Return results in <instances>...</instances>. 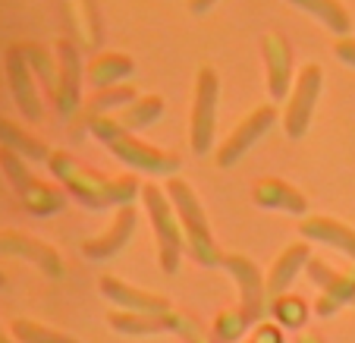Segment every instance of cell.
I'll use <instances>...</instances> for the list:
<instances>
[{
  "mask_svg": "<svg viewBox=\"0 0 355 343\" xmlns=\"http://www.w3.org/2000/svg\"><path fill=\"white\" fill-rule=\"evenodd\" d=\"M47 167H51L54 180L88 211L123 208V205H132L135 195H141V186L135 176H104L98 170L79 164L69 151H51Z\"/></svg>",
  "mask_w": 355,
  "mask_h": 343,
  "instance_id": "1",
  "label": "cell"
},
{
  "mask_svg": "<svg viewBox=\"0 0 355 343\" xmlns=\"http://www.w3.org/2000/svg\"><path fill=\"white\" fill-rule=\"evenodd\" d=\"M164 192H167L170 205H173L176 217H180L189 256H192L198 265H205V268H217V265L223 262V252L217 249L214 233H211V224H208V215H205V208H201V199L195 195V189L189 186L182 176H170L167 186H164Z\"/></svg>",
  "mask_w": 355,
  "mask_h": 343,
  "instance_id": "2",
  "label": "cell"
},
{
  "mask_svg": "<svg viewBox=\"0 0 355 343\" xmlns=\"http://www.w3.org/2000/svg\"><path fill=\"white\" fill-rule=\"evenodd\" d=\"M0 170H3L7 183L13 186L16 199L26 205L28 215L51 217L67 208V192H63L60 186H54V183H41L38 176L28 170V161L19 158L16 151L0 149Z\"/></svg>",
  "mask_w": 355,
  "mask_h": 343,
  "instance_id": "3",
  "label": "cell"
},
{
  "mask_svg": "<svg viewBox=\"0 0 355 343\" xmlns=\"http://www.w3.org/2000/svg\"><path fill=\"white\" fill-rule=\"evenodd\" d=\"M217 101H220V76L214 67H198L189 117V145L198 158L211 155L217 142Z\"/></svg>",
  "mask_w": 355,
  "mask_h": 343,
  "instance_id": "4",
  "label": "cell"
},
{
  "mask_svg": "<svg viewBox=\"0 0 355 343\" xmlns=\"http://www.w3.org/2000/svg\"><path fill=\"white\" fill-rule=\"evenodd\" d=\"M141 202H145L148 217H151V230H155V240H157V256H161L164 274H176L180 271V256L186 249L180 217H176L167 192L161 186H155V183L141 186Z\"/></svg>",
  "mask_w": 355,
  "mask_h": 343,
  "instance_id": "5",
  "label": "cell"
},
{
  "mask_svg": "<svg viewBox=\"0 0 355 343\" xmlns=\"http://www.w3.org/2000/svg\"><path fill=\"white\" fill-rule=\"evenodd\" d=\"M321 88H324V69L318 67V63H305V67L295 73L293 92H289L286 108H283V114H280L286 139L299 142L302 135L309 133L311 117H315V108H318V98H321Z\"/></svg>",
  "mask_w": 355,
  "mask_h": 343,
  "instance_id": "6",
  "label": "cell"
},
{
  "mask_svg": "<svg viewBox=\"0 0 355 343\" xmlns=\"http://www.w3.org/2000/svg\"><path fill=\"white\" fill-rule=\"evenodd\" d=\"M277 120H280V114H277L274 104H261V108H255L252 114H245V117H242V120L233 126V133H227V139L217 145L214 164H217L220 170L236 167V164H239L242 158H245L248 151L255 149L258 142H261L264 135H268L270 129L277 126Z\"/></svg>",
  "mask_w": 355,
  "mask_h": 343,
  "instance_id": "7",
  "label": "cell"
},
{
  "mask_svg": "<svg viewBox=\"0 0 355 343\" xmlns=\"http://www.w3.org/2000/svg\"><path fill=\"white\" fill-rule=\"evenodd\" d=\"M107 151L123 161L126 167L132 170H141L148 176H180V167H182V158L176 151H167V149H157L151 142L139 139V135L126 133V135H116L114 142H107Z\"/></svg>",
  "mask_w": 355,
  "mask_h": 343,
  "instance_id": "8",
  "label": "cell"
},
{
  "mask_svg": "<svg viewBox=\"0 0 355 343\" xmlns=\"http://www.w3.org/2000/svg\"><path fill=\"white\" fill-rule=\"evenodd\" d=\"M54 54H57V67H60V82H57V92L51 101H54L57 117L73 120L82 108V79H85L79 44L73 38H60L54 47Z\"/></svg>",
  "mask_w": 355,
  "mask_h": 343,
  "instance_id": "9",
  "label": "cell"
},
{
  "mask_svg": "<svg viewBox=\"0 0 355 343\" xmlns=\"http://www.w3.org/2000/svg\"><path fill=\"white\" fill-rule=\"evenodd\" d=\"M3 67H7L10 94H13L19 114L26 117L28 123H38L41 117H44V104H41L35 73H32V67H28L26 54H22V44H10L7 47V54H3Z\"/></svg>",
  "mask_w": 355,
  "mask_h": 343,
  "instance_id": "10",
  "label": "cell"
},
{
  "mask_svg": "<svg viewBox=\"0 0 355 343\" xmlns=\"http://www.w3.org/2000/svg\"><path fill=\"white\" fill-rule=\"evenodd\" d=\"M135 98H139V88H135L132 82H120V85H110V88H98V92H92L85 101H82L79 114L69 120V133H73L76 139H82V135L92 129L94 120L120 114V110L129 108Z\"/></svg>",
  "mask_w": 355,
  "mask_h": 343,
  "instance_id": "11",
  "label": "cell"
},
{
  "mask_svg": "<svg viewBox=\"0 0 355 343\" xmlns=\"http://www.w3.org/2000/svg\"><path fill=\"white\" fill-rule=\"evenodd\" d=\"M264 69H268V94L270 101H283L293 92L295 82V63H293V47H289L286 35L268 32L261 41Z\"/></svg>",
  "mask_w": 355,
  "mask_h": 343,
  "instance_id": "12",
  "label": "cell"
},
{
  "mask_svg": "<svg viewBox=\"0 0 355 343\" xmlns=\"http://www.w3.org/2000/svg\"><path fill=\"white\" fill-rule=\"evenodd\" d=\"M220 265L236 277V283H239V299H242L239 309H242V315L248 318V324L258 321V318L264 315V296H268V283H264L258 265L252 262V258L239 256V252L223 256Z\"/></svg>",
  "mask_w": 355,
  "mask_h": 343,
  "instance_id": "13",
  "label": "cell"
},
{
  "mask_svg": "<svg viewBox=\"0 0 355 343\" xmlns=\"http://www.w3.org/2000/svg\"><path fill=\"white\" fill-rule=\"evenodd\" d=\"M0 256L32 262L35 268L44 271L47 277H63V258H60V252L51 249L47 242L35 240V236L19 233V230H0Z\"/></svg>",
  "mask_w": 355,
  "mask_h": 343,
  "instance_id": "14",
  "label": "cell"
},
{
  "mask_svg": "<svg viewBox=\"0 0 355 343\" xmlns=\"http://www.w3.org/2000/svg\"><path fill=\"white\" fill-rule=\"evenodd\" d=\"M135 224H139V211H135L132 205L116 208L110 227L101 236H94V240H85V246H82L85 258H92V262H107V258H114L116 252H123L135 233Z\"/></svg>",
  "mask_w": 355,
  "mask_h": 343,
  "instance_id": "15",
  "label": "cell"
},
{
  "mask_svg": "<svg viewBox=\"0 0 355 343\" xmlns=\"http://www.w3.org/2000/svg\"><path fill=\"white\" fill-rule=\"evenodd\" d=\"M252 202L264 211H283V215L305 217L309 215V199L280 176H264L252 186Z\"/></svg>",
  "mask_w": 355,
  "mask_h": 343,
  "instance_id": "16",
  "label": "cell"
},
{
  "mask_svg": "<svg viewBox=\"0 0 355 343\" xmlns=\"http://www.w3.org/2000/svg\"><path fill=\"white\" fill-rule=\"evenodd\" d=\"M101 293L110 299L114 306H120L123 312H141V315H170L173 306L167 296H157V293H148V290L129 287V283L116 281V277H101Z\"/></svg>",
  "mask_w": 355,
  "mask_h": 343,
  "instance_id": "17",
  "label": "cell"
},
{
  "mask_svg": "<svg viewBox=\"0 0 355 343\" xmlns=\"http://www.w3.org/2000/svg\"><path fill=\"white\" fill-rule=\"evenodd\" d=\"M299 233L305 240H315V242H324L330 249L343 252L346 258L355 262V230L349 224L336 221V217H324V215H309L302 217V227Z\"/></svg>",
  "mask_w": 355,
  "mask_h": 343,
  "instance_id": "18",
  "label": "cell"
},
{
  "mask_svg": "<svg viewBox=\"0 0 355 343\" xmlns=\"http://www.w3.org/2000/svg\"><path fill=\"white\" fill-rule=\"evenodd\" d=\"M132 73H135V60L129 54H123V51H101L85 67V82L98 92V88L120 85V82L129 79Z\"/></svg>",
  "mask_w": 355,
  "mask_h": 343,
  "instance_id": "19",
  "label": "cell"
},
{
  "mask_svg": "<svg viewBox=\"0 0 355 343\" xmlns=\"http://www.w3.org/2000/svg\"><path fill=\"white\" fill-rule=\"evenodd\" d=\"M311 262V249H309V242L302 240V242H293V246H286V249L280 252V258L274 262V268H270L268 274V293L270 296H283L289 290V283L295 281V274H299L305 265Z\"/></svg>",
  "mask_w": 355,
  "mask_h": 343,
  "instance_id": "20",
  "label": "cell"
},
{
  "mask_svg": "<svg viewBox=\"0 0 355 343\" xmlns=\"http://www.w3.org/2000/svg\"><path fill=\"white\" fill-rule=\"evenodd\" d=\"M107 321H110V328L126 337H151V334H164V331L176 328L180 318H176V312H170V315H141V312L116 309L107 315Z\"/></svg>",
  "mask_w": 355,
  "mask_h": 343,
  "instance_id": "21",
  "label": "cell"
},
{
  "mask_svg": "<svg viewBox=\"0 0 355 343\" xmlns=\"http://www.w3.org/2000/svg\"><path fill=\"white\" fill-rule=\"evenodd\" d=\"M286 3L302 10V13L315 16L336 38H349V32H352V16H349V10L343 7L340 0H286Z\"/></svg>",
  "mask_w": 355,
  "mask_h": 343,
  "instance_id": "22",
  "label": "cell"
},
{
  "mask_svg": "<svg viewBox=\"0 0 355 343\" xmlns=\"http://www.w3.org/2000/svg\"><path fill=\"white\" fill-rule=\"evenodd\" d=\"M0 149H10L19 158L35 161V164H47V158H51V149H47L38 135L26 133L19 123L7 120V117H0Z\"/></svg>",
  "mask_w": 355,
  "mask_h": 343,
  "instance_id": "23",
  "label": "cell"
},
{
  "mask_svg": "<svg viewBox=\"0 0 355 343\" xmlns=\"http://www.w3.org/2000/svg\"><path fill=\"white\" fill-rule=\"evenodd\" d=\"M164 98L161 94H139L129 108H123L120 114H114L116 126L123 129V133H141V129H148L151 123H157L164 117Z\"/></svg>",
  "mask_w": 355,
  "mask_h": 343,
  "instance_id": "24",
  "label": "cell"
},
{
  "mask_svg": "<svg viewBox=\"0 0 355 343\" xmlns=\"http://www.w3.org/2000/svg\"><path fill=\"white\" fill-rule=\"evenodd\" d=\"M309 274L318 287L327 293L334 303H355V277H346V274H336L334 268L321 262V258H311L309 262Z\"/></svg>",
  "mask_w": 355,
  "mask_h": 343,
  "instance_id": "25",
  "label": "cell"
},
{
  "mask_svg": "<svg viewBox=\"0 0 355 343\" xmlns=\"http://www.w3.org/2000/svg\"><path fill=\"white\" fill-rule=\"evenodd\" d=\"M22 54H26L28 67H32L35 73V82H41L44 85V92L54 98L57 92V82H60V67H57V54H51L44 44H35V41H28V44H22Z\"/></svg>",
  "mask_w": 355,
  "mask_h": 343,
  "instance_id": "26",
  "label": "cell"
},
{
  "mask_svg": "<svg viewBox=\"0 0 355 343\" xmlns=\"http://www.w3.org/2000/svg\"><path fill=\"white\" fill-rule=\"evenodd\" d=\"M69 19L76 26V44L82 47H98V16H94L92 0H69Z\"/></svg>",
  "mask_w": 355,
  "mask_h": 343,
  "instance_id": "27",
  "label": "cell"
},
{
  "mask_svg": "<svg viewBox=\"0 0 355 343\" xmlns=\"http://www.w3.org/2000/svg\"><path fill=\"white\" fill-rule=\"evenodd\" d=\"M10 334H13L16 343H79L76 337L63 334V331L47 328L41 321H28V318H16Z\"/></svg>",
  "mask_w": 355,
  "mask_h": 343,
  "instance_id": "28",
  "label": "cell"
},
{
  "mask_svg": "<svg viewBox=\"0 0 355 343\" xmlns=\"http://www.w3.org/2000/svg\"><path fill=\"white\" fill-rule=\"evenodd\" d=\"M245 328H248V318L242 315V309L223 312V315L217 318V334L214 337H217V343H233Z\"/></svg>",
  "mask_w": 355,
  "mask_h": 343,
  "instance_id": "29",
  "label": "cell"
},
{
  "mask_svg": "<svg viewBox=\"0 0 355 343\" xmlns=\"http://www.w3.org/2000/svg\"><path fill=\"white\" fill-rule=\"evenodd\" d=\"M274 315L280 318L283 324H299L305 318V303L295 296H277L274 303Z\"/></svg>",
  "mask_w": 355,
  "mask_h": 343,
  "instance_id": "30",
  "label": "cell"
},
{
  "mask_svg": "<svg viewBox=\"0 0 355 343\" xmlns=\"http://www.w3.org/2000/svg\"><path fill=\"white\" fill-rule=\"evenodd\" d=\"M334 54H336V60L340 63H346V67L355 69V38L352 35H349V38H336Z\"/></svg>",
  "mask_w": 355,
  "mask_h": 343,
  "instance_id": "31",
  "label": "cell"
},
{
  "mask_svg": "<svg viewBox=\"0 0 355 343\" xmlns=\"http://www.w3.org/2000/svg\"><path fill=\"white\" fill-rule=\"evenodd\" d=\"M220 0H186V7H189V13L192 16H205V13H211V10L217 7Z\"/></svg>",
  "mask_w": 355,
  "mask_h": 343,
  "instance_id": "32",
  "label": "cell"
},
{
  "mask_svg": "<svg viewBox=\"0 0 355 343\" xmlns=\"http://www.w3.org/2000/svg\"><path fill=\"white\" fill-rule=\"evenodd\" d=\"M0 343H16V340H13V337H10L3 328H0Z\"/></svg>",
  "mask_w": 355,
  "mask_h": 343,
  "instance_id": "33",
  "label": "cell"
},
{
  "mask_svg": "<svg viewBox=\"0 0 355 343\" xmlns=\"http://www.w3.org/2000/svg\"><path fill=\"white\" fill-rule=\"evenodd\" d=\"M7 287V274H3V271H0V290Z\"/></svg>",
  "mask_w": 355,
  "mask_h": 343,
  "instance_id": "34",
  "label": "cell"
}]
</instances>
